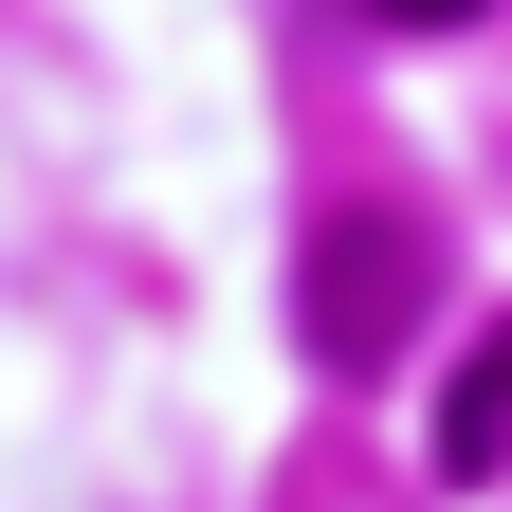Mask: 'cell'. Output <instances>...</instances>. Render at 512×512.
<instances>
[{
    "label": "cell",
    "mask_w": 512,
    "mask_h": 512,
    "mask_svg": "<svg viewBox=\"0 0 512 512\" xmlns=\"http://www.w3.org/2000/svg\"><path fill=\"white\" fill-rule=\"evenodd\" d=\"M421 293H439V256L403 202H348V220H311V275H293V330L330 348V366H384L421 330Z\"/></svg>",
    "instance_id": "obj_1"
},
{
    "label": "cell",
    "mask_w": 512,
    "mask_h": 512,
    "mask_svg": "<svg viewBox=\"0 0 512 512\" xmlns=\"http://www.w3.org/2000/svg\"><path fill=\"white\" fill-rule=\"evenodd\" d=\"M439 476H512V330H476L458 403H439Z\"/></svg>",
    "instance_id": "obj_2"
},
{
    "label": "cell",
    "mask_w": 512,
    "mask_h": 512,
    "mask_svg": "<svg viewBox=\"0 0 512 512\" xmlns=\"http://www.w3.org/2000/svg\"><path fill=\"white\" fill-rule=\"evenodd\" d=\"M384 19H421V37H439V19H476V0H384Z\"/></svg>",
    "instance_id": "obj_3"
}]
</instances>
